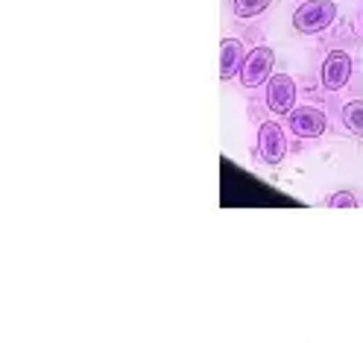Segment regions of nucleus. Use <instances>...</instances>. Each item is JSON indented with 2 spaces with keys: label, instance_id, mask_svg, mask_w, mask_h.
Returning a JSON list of instances; mask_svg holds the SVG:
<instances>
[{
  "label": "nucleus",
  "instance_id": "nucleus-1",
  "mask_svg": "<svg viewBox=\"0 0 363 343\" xmlns=\"http://www.w3.org/2000/svg\"><path fill=\"white\" fill-rule=\"evenodd\" d=\"M337 21V4L334 0H305V4L293 12V27L302 36H316L328 30Z\"/></svg>",
  "mask_w": 363,
  "mask_h": 343
},
{
  "label": "nucleus",
  "instance_id": "nucleus-2",
  "mask_svg": "<svg viewBox=\"0 0 363 343\" xmlns=\"http://www.w3.org/2000/svg\"><path fill=\"white\" fill-rule=\"evenodd\" d=\"M287 153H290L287 126H281L279 121H261L258 124V158L261 162L276 168L287 158Z\"/></svg>",
  "mask_w": 363,
  "mask_h": 343
},
{
  "label": "nucleus",
  "instance_id": "nucleus-3",
  "mask_svg": "<svg viewBox=\"0 0 363 343\" xmlns=\"http://www.w3.org/2000/svg\"><path fill=\"white\" fill-rule=\"evenodd\" d=\"M328 129V114L316 106H296L287 114V132H293L299 141H316Z\"/></svg>",
  "mask_w": 363,
  "mask_h": 343
},
{
  "label": "nucleus",
  "instance_id": "nucleus-4",
  "mask_svg": "<svg viewBox=\"0 0 363 343\" xmlns=\"http://www.w3.org/2000/svg\"><path fill=\"white\" fill-rule=\"evenodd\" d=\"M264 103H267V111L287 118V114L296 109V82H293V77H287V74H272V77L267 80Z\"/></svg>",
  "mask_w": 363,
  "mask_h": 343
},
{
  "label": "nucleus",
  "instance_id": "nucleus-5",
  "mask_svg": "<svg viewBox=\"0 0 363 343\" xmlns=\"http://www.w3.org/2000/svg\"><path fill=\"white\" fill-rule=\"evenodd\" d=\"M272 65H276V53L267 44H258L255 50L246 53V62L240 67V85L243 88H258L272 77Z\"/></svg>",
  "mask_w": 363,
  "mask_h": 343
},
{
  "label": "nucleus",
  "instance_id": "nucleus-6",
  "mask_svg": "<svg viewBox=\"0 0 363 343\" xmlns=\"http://www.w3.org/2000/svg\"><path fill=\"white\" fill-rule=\"evenodd\" d=\"M352 56L346 50H331L325 59H323V71H320V82H323V91L325 94H337L343 91L352 80Z\"/></svg>",
  "mask_w": 363,
  "mask_h": 343
},
{
  "label": "nucleus",
  "instance_id": "nucleus-7",
  "mask_svg": "<svg viewBox=\"0 0 363 343\" xmlns=\"http://www.w3.org/2000/svg\"><path fill=\"white\" fill-rule=\"evenodd\" d=\"M246 62V50L240 38H223L220 44V80L229 82L235 77H240V67Z\"/></svg>",
  "mask_w": 363,
  "mask_h": 343
},
{
  "label": "nucleus",
  "instance_id": "nucleus-8",
  "mask_svg": "<svg viewBox=\"0 0 363 343\" xmlns=\"http://www.w3.org/2000/svg\"><path fill=\"white\" fill-rule=\"evenodd\" d=\"M340 124L349 135L363 138V100H349L340 106Z\"/></svg>",
  "mask_w": 363,
  "mask_h": 343
},
{
  "label": "nucleus",
  "instance_id": "nucleus-9",
  "mask_svg": "<svg viewBox=\"0 0 363 343\" xmlns=\"http://www.w3.org/2000/svg\"><path fill=\"white\" fill-rule=\"evenodd\" d=\"M269 4H272V0H235L232 12H235V18L246 21V18H258L261 12H267Z\"/></svg>",
  "mask_w": 363,
  "mask_h": 343
},
{
  "label": "nucleus",
  "instance_id": "nucleus-10",
  "mask_svg": "<svg viewBox=\"0 0 363 343\" xmlns=\"http://www.w3.org/2000/svg\"><path fill=\"white\" fill-rule=\"evenodd\" d=\"M325 202L331 205V209H354V205H360L357 194H352V191H337V194H331Z\"/></svg>",
  "mask_w": 363,
  "mask_h": 343
}]
</instances>
